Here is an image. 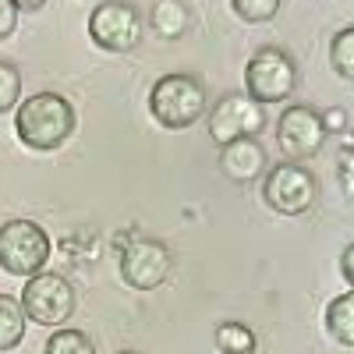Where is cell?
<instances>
[{"mask_svg":"<svg viewBox=\"0 0 354 354\" xmlns=\"http://www.w3.org/2000/svg\"><path fill=\"white\" fill-rule=\"evenodd\" d=\"M262 128H266V110L252 103L245 93H227L209 113V135L220 145H230L238 138H259Z\"/></svg>","mask_w":354,"mask_h":354,"instance_id":"cell-9","label":"cell"},{"mask_svg":"<svg viewBox=\"0 0 354 354\" xmlns=\"http://www.w3.org/2000/svg\"><path fill=\"white\" fill-rule=\"evenodd\" d=\"M149 110L163 128L185 131L205 113V85L185 71L163 75L149 93Z\"/></svg>","mask_w":354,"mask_h":354,"instance_id":"cell-2","label":"cell"},{"mask_svg":"<svg viewBox=\"0 0 354 354\" xmlns=\"http://www.w3.org/2000/svg\"><path fill=\"white\" fill-rule=\"evenodd\" d=\"M216 347L220 354H255L259 340H255V330L245 326V322H220L216 326Z\"/></svg>","mask_w":354,"mask_h":354,"instance_id":"cell-15","label":"cell"},{"mask_svg":"<svg viewBox=\"0 0 354 354\" xmlns=\"http://www.w3.org/2000/svg\"><path fill=\"white\" fill-rule=\"evenodd\" d=\"M351 262H354V248L347 245V248H344V259H340V273H344V280H347V283L354 280V270H351Z\"/></svg>","mask_w":354,"mask_h":354,"instance_id":"cell-22","label":"cell"},{"mask_svg":"<svg viewBox=\"0 0 354 354\" xmlns=\"http://www.w3.org/2000/svg\"><path fill=\"white\" fill-rule=\"evenodd\" d=\"M149 21L163 39H177V36L188 32L192 8L181 4V0H160V4H153V11H149Z\"/></svg>","mask_w":354,"mask_h":354,"instance_id":"cell-12","label":"cell"},{"mask_svg":"<svg viewBox=\"0 0 354 354\" xmlns=\"http://www.w3.org/2000/svg\"><path fill=\"white\" fill-rule=\"evenodd\" d=\"M322 142H326V131H322V121H319V110L312 106H287L277 121V145L280 153L298 163V160H308L322 149Z\"/></svg>","mask_w":354,"mask_h":354,"instance_id":"cell-10","label":"cell"},{"mask_svg":"<svg viewBox=\"0 0 354 354\" xmlns=\"http://www.w3.org/2000/svg\"><path fill=\"white\" fill-rule=\"evenodd\" d=\"M319 195V181L315 174L301 163H280L266 174L262 181V198L273 213L280 216H301L312 209V202Z\"/></svg>","mask_w":354,"mask_h":354,"instance_id":"cell-5","label":"cell"},{"mask_svg":"<svg viewBox=\"0 0 354 354\" xmlns=\"http://www.w3.org/2000/svg\"><path fill=\"white\" fill-rule=\"evenodd\" d=\"M18 301L25 319L39 322V326H64L75 312V290L61 273H36L25 280Z\"/></svg>","mask_w":354,"mask_h":354,"instance_id":"cell-6","label":"cell"},{"mask_svg":"<svg viewBox=\"0 0 354 354\" xmlns=\"http://www.w3.org/2000/svg\"><path fill=\"white\" fill-rule=\"evenodd\" d=\"M88 39L110 53L131 50L142 39V11L135 4H121V0L96 4L88 15Z\"/></svg>","mask_w":354,"mask_h":354,"instance_id":"cell-7","label":"cell"},{"mask_svg":"<svg viewBox=\"0 0 354 354\" xmlns=\"http://www.w3.org/2000/svg\"><path fill=\"white\" fill-rule=\"evenodd\" d=\"M50 234L36 220H11L0 227V270L15 277H36L50 262Z\"/></svg>","mask_w":354,"mask_h":354,"instance_id":"cell-4","label":"cell"},{"mask_svg":"<svg viewBox=\"0 0 354 354\" xmlns=\"http://www.w3.org/2000/svg\"><path fill=\"white\" fill-rule=\"evenodd\" d=\"M319 121H322V131H326V135H330V131H337V135H347V131H351V128H347V124H351V113H347L344 106H330L326 113H319Z\"/></svg>","mask_w":354,"mask_h":354,"instance_id":"cell-20","label":"cell"},{"mask_svg":"<svg viewBox=\"0 0 354 354\" xmlns=\"http://www.w3.org/2000/svg\"><path fill=\"white\" fill-rule=\"evenodd\" d=\"M330 61H333V71H337L344 82L354 78V28H351V25H344L340 32L333 36Z\"/></svg>","mask_w":354,"mask_h":354,"instance_id":"cell-16","label":"cell"},{"mask_svg":"<svg viewBox=\"0 0 354 354\" xmlns=\"http://www.w3.org/2000/svg\"><path fill=\"white\" fill-rule=\"evenodd\" d=\"M43 4H39V0H32V4H28V0H21V4H18V11H39Z\"/></svg>","mask_w":354,"mask_h":354,"instance_id":"cell-24","label":"cell"},{"mask_svg":"<svg viewBox=\"0 0 354 354\" xmlns=\"http://www.w3.org/2000/svg\"><path fill=\"white\" fill-rule=\"evenodd\" d=\"M266 163H270V156H266L259 138H238L223 145L220 153V170L230 185H255L266 174Z\"/></svg>","mask_w":354,"mask_h":354,"instance_id":"cell-11","label":"cell"},{"mask_svg":"<svg viewBox=\"0 0 354 354\" xmlns=\"http://www.w3.org/2000/svg\"><path fill=\"white\" fill-rule=\"evenodd\" d=\"M25 337V312L21 301L11 294H0V354L15 351Z\"/></svg>","mask_w":354,"mask_h":354,"instance_id":"cell-14","label":"cell"},{"mask_svg":"<svg viewBox=\"0 0 354 354\" xmlns=\"http://www.w3.org/2000/svg\"><path fill=\"white\" fill-rule=\"evenodd\" d=\"M230 8L245 21H270V18L280 15V0H234Z\"/></svg>","mask_w":354,"mask_h":354,"instance_id":"cell-19","label":"cell"},{"mask_svg":"<svg viewBox=\"0 0 354 354\" xmlns=\"http://www.w3.org/2000/svg\"><path fill=\"white\" fill-rule=\"evenodd\" d=\"M18 138L36 153H50L64 145L75 131V106L61 93H36L21 100L18 117H15Z\"/></svg>","mask_w":354,"mask_h":354,"instance_id":"cell-1","label":"cell"},{"mask_svg":"<svg viewBox=\"0 0 354 354\" xmlns=\"http://www.w3.org/2000/svg\"><path fill=\"white\" fill-rule=\"evenodd\" d=\"M326 330L337 344L344 347H354V294H340V298L330 301L326 308Z\"/></svg>","mask_w":354,"mask_h":354,"instance_id":"cell-13","label":"cell"},{"mask_svg":"<svg viewBox=\"0 0 354 354\" xmlns=\"http://www.w3.org/2000/svg\"><path fill=\"white\" fill-rule=\"evenodd\" d=\"M298 88V64L280 46H262L245 64V96L259 106L283 103Z\"/></svg>","mask_w":354,"mask_h":354,"instance_id":"cell-3","label":"cell"},{"mask_svg":"<svg viewBox=\"0 0 354 354\" xmlns=\"http://www.w3.org/2000/svg\"><path fill=\"white\" fill-rule=\"evenodd\" d=\"M117 354H142V351H117Z\"/></svg>","mask_w":354,"mask_h":354,"instance_id":"cell-25","label":"cell"},{"mask_svg":"<svg viewBox=\"0 0 354 354\" xmlns=\"http://www.w3.org/2000/svg\"><path fill=\"white\" fill-rule=\"evenodd\" d=\"M351 149H344V160H340V177H344V188H347V195H351Z\"/></svg>","mask_w":354,"mask_h":354,"instance_id":"cell-23","label":"cell"},{"mask_svg":"<svg viewBox=\"0 0 354 354\" xmlns=\"http://www.w3.org/2000/svg\"><path fill=\"white\" fill-rule=\"evenodd\" d=\"M21 100V75L11 61H0V113H8Z\"/></svg>","mask_w":354,"mask_h":354,"instance_id":"cell-18","label":"cell"},{"mask_svg":"<svg viewBox=\"0 0 354 354\" xmlns=\"http://www.w3.org/2000/svg\"><path fill=\"white\" fill-rule=\"evenodd\" d=\"M174 270V255L156 238H135L121 252V280L135 290H156Z\"/></svg>","mask_w":354,"mask_h":354,"instance_id":"cell-8","label":"cell"},{"mask_svg":"<svg viewBox=\"0 0 354 354\" xmlns=\"http://www.w3.org/2000/svg\"><path fill=\"white\" fill-rule=\"evenodd\" d=\"M18 25V4L15 0H0V39H8Z\"/></svg>","mask_w":354,"mask_h":354,"instance_id":"cell-21","label":"cell"},{"mask_svg":"<svg viewBox=\"0 0 354 354\" xmlns=\"http://www.w3.org/2000/svg\"><path fill=\"white\" fill-rule=\"evenodd\" d=\"M43 354H96V344L88 340L82 330H57L46 340Z\"/></svg>","mask_w":354,"mask_h":354,"instance_id":"cell-17","label":"cell"}]
</instances>
